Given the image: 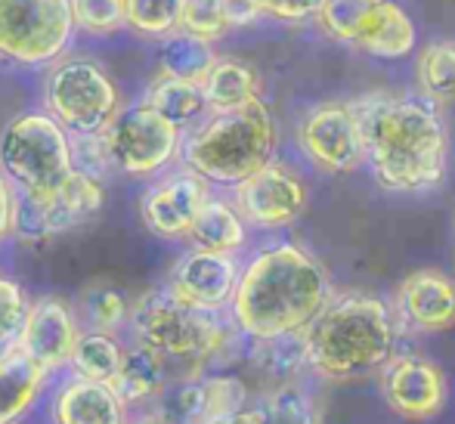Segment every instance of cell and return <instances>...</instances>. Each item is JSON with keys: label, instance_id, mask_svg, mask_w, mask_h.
Returning <instances> with one entry per match:
<instances>
[{"label": "cell", "instance_id": "obj_38", "mask_svg": "<svg viewBox=\"0 0 455 424\" xmlns=\"http://www.w3.org/2000/svg\"><path fill=\"white\" fill-rule=\"evenodd\" d=\"M223 10H227L229 28H245V25H254L258 19H264V10H260L258 0H223Z\"/></svg>", "mask_w": 455, "mask_h": 424}, {"label": "cell", "instance_id": "obj_28", "mask_svg": "<svg viewBox=\"0 0 455 424\" xmlns=\"http://www.w3.org/2000/svg\"><path fill=\"white\" fill-rule=\"evenodd\" d=\"M251 365L264 378H270L273 384L304 381V372H310L304 332L300 335L273 338V340H254Z\"/></svg>", "mask_w": 455, "mask_h": 424}, {"label": "cell", "instance_id": "obj_33", "mask_svg": "<svg viewBox=\"0 0 455 424\" xmlns=\"http://www.w3.org/2000/svg\"><path fill=\"white\" fill-rule=\"evenodd\" d=\"M31 298L16 279L0 273V359L19 350V338L25 329Z\"/></svg>", "mask_w": 455, "mask_h": 424}, {"label": "cell", "instance_id": "obj_18", "mask_svg": "<svg viewBox=\"0 0 455 424\" xmlns=\"http://www.w3.org/2000/svg\"><path fill=\"white\" fill-rule=\"evenodd\" d=\"M248 406V388L233 375H198L183 378L168 390L158 409L174 419V424H208L220 415L239 412Z\"/></svg>", "mask_w": 455, "mask_h": 424}, {"label": "cell", "instance_id": "obj_23", "mask_svg": "<svg viewBox=\"0 0 455 424\" xmlns=\"http://www.w3.org/2000/svg\"><path fill=\"white\" fill-rule=\"evenodd\" d=\"M204 100H208L211 115L220 112H239L245 106L264 100V84L254 66L235 60V56H217V62L211 66V72L202 81Z\"/></svg>", "mask_w": 455, "mask_h": 424}, {"label": "cell", "instance_id": "obj_15", "mask_svg": "<svg viewBox=\"0 0 455 424\" xmlns=\"http://www.w3.org/2000/svg\"><path fill=\"white\" fill-rule=\"evenodd\" d=\"M81 332L84 325H81L72 300L60 298V294H41L28 307L19 350L35 359L47 375H60L72 365Z\"/></svg>", "mask_w": 455, "mask_h": 424}, {"label": "cell", "instance_id": "obj_14", "mask_svg": "<svg viewBox=\"0 0 455 424\" xmlns=\"http://www.w3.org/2000/svg\"><path fill=\"white\" fill-rule=\"evenodd\" d=\"M211 183L189 168L168 171L140 198V220L158 239H189L202 208L211 202Z\"/></svg>", "mask_w": 455, "mask_h": 424}, {"label": "cell", "instance_id": "obj_35", "mask_svg": "<svg viewBox=\"0 0 455 424\" xmlns=\"http://www.w3.org/2000/svg\"><path fill=\"white\" fill-rule=\"evenodd\" d=\"M78 31L91 37H108L127 28V0H72Z\"/></svg>", "mask_w": 455, "mask_h": 424}, {"label": "cell", "instance_id": "obj_27", "mask_svg": "<svg viewBox=\"0 0 455 424\" xmlns=\"http://www.w3.org/2000/svg\"><path fill=\"white\" fill-rule=\"evenodd\" d=\"M264 424H323V406L304 381L273 384L254 403Z\"/></svg>", "mask_w": 455, "mask_h": 424}, {"label": "cell", "instance_id": "obj_10", "mask_svg": "<svg viewBox=\"0 0 455 424\" xmlns=\"http://www.w3.org/2000/svg\"><path fill=\"white\" fill-rule=\"evenodd\" d=\"M316 22L338 44L378 60H403L419 41L415 22L394 0H323Z\"/></svg>", "mask_w": 455, "mask_h": 424}, {"label": "cell", "instance_id": "obj_21", "mask_svg": "<svg viewBox=\"0 0 455 424\" xmlns=\"http://www.w3.org/2000/svg\"><path fill=\"white\" fill-rule=\"evenodd\" d=\"M112 390L121 396L127 412H143V409H156L164 403L171 390V365L162 356L140 344H127L124 363H121L118 375L112 378Z\"/></svg>", "mask_w": 455, "mask_h": 424}, {"label": "cell", "instance_id": "obj_17", "mask_svg": "<svg viewBox=\"0 0 455 424\" xmlns=\"http://www.w3.org/2000/svg\"><path fill=\"white\" fill-rule=\"evenodd\" d=\"M381 394L387 406L406 421H431L443 412L450 384L427 356H396L381 372Z\"/></svg>", "mask_w": 455, "mask_h": 424}, {"label": "cell", "instance_id": "obj_22", "mask_svg": "<svg viewBox=\"0 0 455 424\" xmlns=\"http://www.w3.org/2000/svg\"><path fill=\"white\" fill-rule=\"evenodd\" d=\"M47 372L22 350L0 359V424H22L50 384Z\"/></svg>", "mask_w": 455, "mask_h": 424}, {"label": "cell", "instance_id": "obj_20", "mask_svg": "<svg viewBox=\"0 0 455 424\" xmlns=\"http://www.w3.org/2000/svg\"><path fill=\"white\" fill-rule=\"evenodd\" d=\"M403 325L415 332H446L455 325V282L440 269H415L396 294Z\"/></svg>", "mask_w": 455, "mask_h": 424}, {"label": "cell", "instance_id": "obj_12", "mask_svg": "<svg viewBox=\"0 0 455 424\" xmlns=\"http://www.w3.org/2000/svg\"><path fill=\"white\" fill-rule=\"evenodd\" d=\"M298 146L325 173H354L365 164L363 124L354 102H319L300 118Z\"/></svg>", "mask_w": 455, "mask_h": 424}, {"label": "cell", "instance_id": "obj_25", "mask_svg": "<svg viewBox=\"0 0 455 424\" xmlns=\"http://www.w3.org/2000/svg\"><path fill=\"white\" fill-rule=\"evenodd\" d=\"M143 100L149 102L156 112H162L168 121H174V124L186 133H189L192 127H198L211 115L202 84L183 81V78H171V75H162V72L149 81Z\"/></svg>", "mask_w": 455, "mask_h": 424}, {"label": "cell", "instance_id": "obj_32", "mask_svg": "<svg viewBox=\"0 0 455 424\" xmlns=\"http://www.w3.org/2000/svg\"><path fill=\"white\" fill-rule=\"evenodd\" d=\"M183 0H127V28L143 37H164L180 31Z\"/></svg>", "mask_w": 455, "mask_h": 424}, {"label": "cell", "instance_id": "obj_36", "mask_svg": "<svg viewBox=\"0 0 455 424\" xmlns=\"http://www.w3.org/2000/svg\"><path fill=\"white\" fill-rule=\"evenodd\" d=\"M264 16L279 19V22H304L316 19L323 10V0H258Z\"/></svg>", "mask_w": 455, "mask_h": 424}, {"label": "cell", "instance_id": "obj_7", "mask_svg": "<svg viewBox=\"0 0 455 424\" xmlns=\"http://www.w3.org/2000/svg\"><path fill=\"white\" fill-rule=\"evenodd\" d=\"M44 112L72 137H100L124 108V93L106 66L93 56L68 53L44 75Z\"/></svg>", "mask_w": 455, "mask_h": 424}, {"label": "cell", "instance_id": "obj_11", "mask_svg": "<svg viewBox=\"0 0 455 424\" xmlns=\"http://www.w3.org/2000/svg\"><path fill=\"white\" fill-rule=\"evenodd\" d=\"M106 204L102 180L84 171H75L62 186L41 196H22L19 192L16 208V239L25 245H41L56 236L91 223Z\"/></svg>", "mask_w": 455, "mask_h": 424}, {"label": "cell", "instance_id": "obj_19", "mask_svg": "<svg viewBox=\"0 0 455 424\" xmlns=\"http://www.w3.org/2000/svg\"><path fill=\"white\" fill-rule=\"evenodd\" d=\"M50 424H127V406L106 381L68 372L53 384L47 403Z\"/></svg>", "mask_w": 455, "mask_h": 424}, {"label": "cell", "instance_id": "obj_39", "mask_svg": "<svg viewBox=\"0 0 455 424\" xmlns=\"http://www.w3.org/2000/svg\"><path fill=\"white\" fill-rule=\"evenodd\" d=\"M127 424H174V419H171L164 409H143V412H131L127 415Z\"/></svg>", "mask_w": 455, "mask_h": 424}, {"label": "cell", "instance_id": "obj_8", "mask_svg": "<svg viewBox=\"0 0 455 424\" xmlns=\"http://www.w3.org/2000/svg\"><path fill=\"white\" fill-rule=\"evenodd\" d=\"M72 0H0V62L50 68L75 41Z\"/></svg>", "mask_w": 455, "mask_h": 424}, {"label": "cell", "instance_id": "obj_24", "mask_svg": "<svg viewBox=\"0 0 455 424\" xmlns=\"http://www.w3.org/2000/svg\"><path fill=\"white\" fill-rule=\"evenodd\" d=\"M189 242L192 248H202V252L239 254L248 245V223L233 202L211 196V202L204 204L192 227Z\"/></svg>", "mask_w": 455, "mask_h": 424}, {"label": "cell", "instance_id": "obj_29", "mask_svg": "<svg viewBox=\"0 0 455 424\" xmlns=\"http://www.w3.org/2000/svg\"><path fill=\"white\" fill-rule=\"evenodd\" d=\"M419 90L434 106H452L455 102V41L452 37H437L425 44L419 53Z\"/></svg>", "mask_w": 455, "mask_h": 424}, {"label": "cell", "instance_id": "obj_37", "mask_svg": "<svg viewBox=\"0 0 455 424\" xmlns=\"http://www.w3.org/2000/svg\"><path fill=\"white\" fill-rule=\"evenodd\" d=\"M16 208H19V189L0 173V245L6 239H16Z\"/></svg>", "mask_w": 455, "mask_h": 424}, {"label": "cell", "instance_id": "obj_40", "mask_svg": "<svg viewBox=\"0 0 455 424\" xmlns=\"http://www.w3.org/2000/svg\"><path fill=\"white\" fill-rule=\"evenodd\" d=\"M208 424H264V421H260L258 409L245 406V409H239V412L220 415V419H214V421H208Z\"/></svg>", "mask_w": 455, "mask_h": 424}, {"label": "cell", "instance_id": "obj_30", "mask_svg": "<svg viewBox=\"0 0 455 424\" xmlns=\"http://www.w3.org/2000/svg\"><path fill=\"white\" fill-rule=\"evenodd\" d=\"M127 344L121 335H106V332H81L78 347H75V356L68 372L81 378H91V381H106L112 384V378L118 375L121 363H124Z\"/></svg>", "mask_w": 455, "mask_h": 424}, {"label": "cell", "instance_id": "obj_1", "mask_svg": "<svg viewBox=\"0 0 455 424\" xmlns=\"http://www.w3.org/2000/svg\"><path fill=\"white\" fill-rule=\"evenodd\" d=\"M363 124L365 162L387 192H431L450 168V133L425 96L369 93L354 102Z\"/></svg>", "mask_w": 455, "mask_h": 424}, {"label": "cell", "instance_id": "obj_2", "mask_svg": "<svg viewBox=\"0 0 455 424\" xmlns=\"http://www.w3.org/2000/svg\"><path fill=\"white\" fill-rule=\"evenodd\" d=\"M331 304V279L307 248L275 242L242 267L229 319L251 340L307 332Z\"/></svg>", "mask_w": 455, "mask_h": 424}, {"label": "cell", "instance_id": "obj_13", "mask_svg": "<svg viewBox=\"0 0 455 424\" xmlns=\"http://www.w3.org/2000/svg\"><path fill=\"white\" fill-rule=\"evenodd\" d=\"M307 202H310V192L304 177L285 162H270L264 171L233 189V204L254 229L291 227L307 211Z\"/></svg>", "mask_w": 455, "mask_h": 424}, {"label": "cell", "instance_id": "obj_3", "mask_svg": "<svg viewBox=\"0 0 455 424\" xmlns=\"http://www.w3.org/2000/svg\"><path fill=\"white\" fill-rule=\"evenodd\" d=\"M403 319L384 298L341 294L304 332L310 372L323 381H363L400 356Z\"/></svg>", "mask_w": 455, "mask_h": 424}, {"label": "cell", "instance_id": "obj_26", "mask_svg": "<svg viewBox=\"0 0 455 424\" xmlns=\"http://www.w3.org/2000/svg\"><path fill=\"white\" fill-rule=\"evenodd\" d=\"M75 310H78V319L87 332L121 335L131 329L133 300L112 282H91L75 300Z\"/></svg>", "mask_w": 455, "mask_h": 424}, {"label": "cell", "instance_id": "obj_6", "mask_svg": "<svg viewBox=\"0 0 455 424\" xmlns=\"http://www.w3.org/2000/svg\"><path fill=\"white\" fill-rule=\"evenodd\" d=\"M75 168L72 133L44 108H25L0 127V173L22 196L53 192Z\"/></svg>", "mask_w": 455, "mask_h": 424}, {"label": "cell", "instance_id": "obj_31", "mask_svg": "<svg viewBox=\"0 0 455 424\" xmlns=\"http://www.w3.org/2000/svg\"><path fill=\"white\" fill-rule=\"evenodd\" d=\"M214 62H217L214 47L192 35H183V31L164 37L162 50H158V72L171 75V78L196 81V84H202Z\"/></svg>", "mask_w": 455, "mask_h": 424}, {"label": "cell", "instance_id": "obj_34", "mask_svg": "<svg viewBox=\"0 0 455 424\" xmlns=\"http://www.w3.org/2000/svg\"><path fill=\"white\" fill-rule=\"evenodd\" d=\"M180 31L204 44H217L220 37H227L229 19L223 10V0H183Z\"/></svg>", "mask_w": 455, "mask_h": 424}, {"label": "cell", "instance_id": "obj_9", "mask_svg": "<svg viewBox=\"0 0 455 424\" xmlns=\"http://www.w3.org/2000/svg\"><path fill=\"white\" fill-rule=\"evenodd\" d=\"M112 173L131 180H158L183 158L186 131L168 121L146 100L127 102L102 133Z\"/></svg>", "mask_w": 455, "mask_h": 424}, {"label": "cell", "instance_id": "obj_4", "mask_svg": "<svg viewBox=\"0 0 455 424\" xmlns=\"http://www.w3.org/2000/svg\"><path fill=\"white\" fill-rule=\"evenodd\" d=\"M127 332L133 344L152 350L168 365H180L186 378H198L204 365L227 356L235 347V335H242L233 319L186 304L168 285H156L133 298Z\"/></svg>", "mask_w": 455, "mask_h": 424}, {"label": "cell", "instance_id": "obj_16", "mask_svg": "<svg viewBox=\"0 0 455 424\" xmlns=\"http://www.w3.org/2000/svg\"><path fill=\"white\" fill-rule=\"evenodd\" d=\"M242 279V263L235 254H217L189 248L174 260L164 285L186 304L208 313H227L233 307Z\"/></svg>", "mask_w": 455, "mask_h": 424}, {"label": "cell", "instance_id": "obj_5", "mask_svg": "<svg viewBox=\"0 0 455 424\" xmlns=\"http://www.w3.org/2000/svg\"><path fill=\"white\" fill-rule=\"evenodd\" d=\"M273 112L264 100L239 112L208 115L198 127L186 133L183 168L196 171L211 186H239L267 164L275 162Z\"/></svg>", "mask_w": 455, "mask_h": 424}]
</instances>
